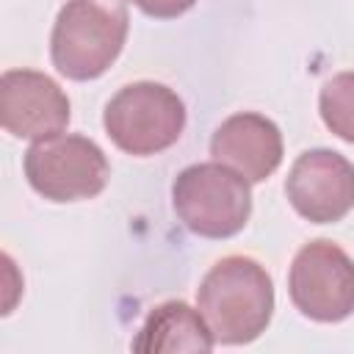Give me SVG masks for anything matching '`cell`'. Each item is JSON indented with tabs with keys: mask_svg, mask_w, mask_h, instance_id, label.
I'll use <instances>...</instances> for the list:
<instances>
[{
	"mask_svg": "<svg viewBox=\"0 0 354 354\" xmlns=\"http://www.w3.org/2000/svg\"><path fill=\"white\" fill-rule=\"evenodd\" d=\"M324 124L343 141L354 144V72H337L318 94Z\"/></svg>",
	"mask_w": 354,
	"mask_h": 354,
	"instance_id": "cell-11",
	"label": "cell"
},
{
	"mask_svg": "<svg viewBox=\"0 0 354 354\" xmlns=\"http://www.w3.org/2000/svg\"><path fill=\"white\" fill-rule=\"evenodd\" d=\"M102 124L122 152L147 158L169 149L183 136L185 105L174 88L155 80H138L108 100Z\"/></svg>",
	"mask_w": 354,
	"mask_h": 354,
	"instance_id": "cell-4",
	"label": "cell"
},
{
	"mask_svg": "<svg viewBox=\"0 0 354 354\" xmlns=\"http://www.w3.org/2000/svg\"><path fill=\"white\" fill-rule=\"evenodd\" d=\"M108 174L111 166L100 144L77 133L39 138L25 152V177L50 202L91 199L105 188Z\"/></svg>",
	"mask_w": 354,
	"mask_h": 354,
	"instance_id": "cell-5",
	"label": "cell"
},
{
	"mask_svg": "<svg viewBox=\"0 0 354 354\" xmlns=\"http://www.w3.org/2000/svg\"><path fill=\"white\" fill-rule=\"evenodd\" d=\"M130 28L124 0H66L53 22L50 58L69 80H94L119 58Z\"/></svg>",
	"mask_w": 354,
	"mask_h": 354,
	"instance_id": "cell-2",
	"label": "cell"
},
{
	"mask_svg": "<svg viewBox=\"0 0 354 354\" xmlns=\"http://www.w3.org/2000/svg\"><path fill=\"white\" fill-rule=\"evenodd\" d=\"M216 346L213 332L199 310L185 301L158 304L133 340V351L160 354V351H210Z\"/></svg>",
	"mask_w": 354,
	"mask_h": 354,
	"instance_id": "cell-10",
	"label": "cell"
},
{
	"mask_svg": "<svg viewBox=\"0 0 354 354\" xmlns=\"http://www.w3.org/2000/svg\"><path fill=\"white\" fill-rule=\"evenodd\" d=\"M210 155L213 160L243 174L249 183H263L282 163V133L268 116L241 111L216 127Z\"/></svg>",
	"mask_w": 354,
	"mask_h": 354,
	"instance_id": "cell-9",
	"label": "cell"
},
{
	"mask_svg": "<svg viewBox=\"0 0 354 354\" xmlns=\"http://www.w3.org/2000/svg\"><path fill=\"white\" fill-rule=\"evenodd\" d=\"M296 310L321 324H337L354 313V260L332 241L304 243L288 274Z\"/></svg>",
	"mask_w": 354,
	"mask_h": 354,
	"instance_id": "cell-6",
	"label": "cell"
},
{
	"mask_svg": "<svg viewBox=\"0 0 354 354\" xmlns=\"http://www.w3.org/2000/svg\"><path fill=\"white\" fill-rule=\"evenodd\" d=\"M196 307L216 343L243 346L257 340L271 324L274 282L257 260L246 254H230L202 277Z\"/></svg>",
	"mask_w": 354,
	"mask_h": 354,
	"instance_id": "cell-1",
	"label": "cell"
},
{
	"mask_svg": "<svg viewBox=\"0 0 354 354\" xmlns=\"http://www.w3.org/2000/svg\"><path fill=\"white\" fill-rule=\"evenodd\" d=\"M0 124L17 138H47L69 124L64 88L36 69H6L0 77Z\"/></svg>",
	"mask_w": 354,
	"mask_h": 354,
	"instance_id": "cell-8",
	"label": "cell"
},
{
	"mask_svg": "<svg viewBox=\"0 0 354 354\" xmlns=\"http://www.w3.org/2000/svg\"><path fill=\"white\" fill-rule=\"evenodd\" d=\"M285 194L301 218L313 224L340 221L354 207V163L326 147L307 149L293 160Z\"/></svg>",
	"mask_w": 354,
	"mask_h": 354,
	"instance_id": "cell-7",
	"label": "cell"
},
{
	"mask_svg": "<svg viewBox=\"0 0 354 354\" xmlns=\"http://www.w3.org/2000/svg\"><path fill=\"white\" fill-rule=\"evenodd\" d=\"M177 218L202 238H230L241 232L252 213L249 180L235 169L213 163L185 166L171 185Z\"/></svg>",
	"mask_w": 354,
	"mask_h": 354,
	"instance_id": "cell-3",
	"label": "cell"
},
{
	"mask_svg": "<svg viewBox=\"0 0 354 354\" xmlns=\"http://www.w3.org/2000/svg\"><path fill=\"white\" fill-rule=\"evenodd\" d=\"M136 8H141L147 17L155 19H174L180 14H185L188 8H194L196 0H130Z\"/></svg>",
	"mask_w": 354,
	"mask_h": 354,
	"instance_id": "cell-12",
	"label": "cell"
}]
</instances>
